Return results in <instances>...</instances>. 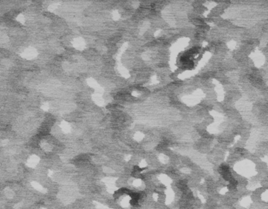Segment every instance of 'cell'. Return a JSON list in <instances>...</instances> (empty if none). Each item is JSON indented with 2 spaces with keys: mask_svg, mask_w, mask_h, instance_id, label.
Here are the masks:
<instances>
[{
  "mask_svg": "<svg viewBox=\"0 0 268 209\" xmlns=\"http://www.w3.org/2000/svg\"><path fill=\"white\" fill-rule=\"evenodd\" d=\"M38 52L35 49H34L33 47H29L28 49H26L24 51L22 52V53L20 54L21 57L24 58L26 60H32L37 57Z\"/></svg>",
  "mask_w": 268,
  "mask_h": 209,
  "instance_id": "cell-1",
  "label": "cell"
},
{
  "mask_svg": "<svg viewBox=\"0 0 268 209\" xmlns=\"http://www.w3.org/2000/svg\"><path fill=\"white\" fill-rule=\"evenodd\" d=\"M38 158L37 157H35V156H32V158L29 159L28 163L31 165V166H34V165H35V163L37 162Z\"/></svg>",
  "mask_w": 268,
  "mask_h": 209,
  "instance_id": "cell-2",
  "label": "cell"
},
{
  "mask_svg": "<svg viewBox=\"0 0 268 209\" xmlns=\"http://www.w3.org/2000/svg\"><path fill=\"white\" fill-rule=\"evenodd\" d=\"M17 20H18L20 24H24V22H25V17H24V16L22 13H20V14L18 15V17H17Z\"/></svg>",
  "mask_w": 268,
  "mask_h": 209,
  "instance_id": "cell-3",
  "label": "cell"
}]
</instances>
